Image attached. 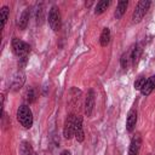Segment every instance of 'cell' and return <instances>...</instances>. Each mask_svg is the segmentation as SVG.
Segmentation results:
<instances>
[{"instance_id": "4", "label": "cell", "mask_w": 155, "mask_h": 155, "mask_svg": "<svg viewBox=\"0 0 155 155\" xmlns=\"http://www.w3.org/2000/svg\"><path fill=\"white\" fill-rule=\"evenodd\" d=\"M48 24L53 31H58L61 29V25H62L59 8L54 5L50 8V12H48Z\"/></svg>"}, {"instance_id": "5", "label": "cell", "mask_w": 155, "mask_h": 155, "mask_svg": "<svg viewBox=\"0 0 155 155\" xmlns=\"http://www.w3.org/2000/svg\"><path fill=\"white\" fill-rule=\"evenodd\" d=\"M75 115L70 114L64 122V127H63V136L65 139H70L74 134H75Z\"/></svg>"}, {"instance_id": "7", "label": "cell", "mask_w": 155, "mask_h": 155, "mask_svg": "<svg viewBox=\"0 0 155 155\" xmlns=\"http://www.w3.org/2000/svg\"><path fill=\"white\" fill-rule=\"evenodd\" d=\"M93 109H94V91L90 90L85 99V114L87 116H91L93 113Z\"/></svg>"}, {"instance_id": "23", "label": "cell", "mask_w": 155, "mask_h": 155, "mask_svg": "<svg viewBox=\"0 0 155 155\" xmlns=\"http://www.w3.org/2000/svg\"><path fill=\"white\" fill-rule=\"evenodd\" d=\"M61 155H71V153H70L69 150H63V151L61 153Z\"/></svg>"}, {"instance_id": "6", "label": "cell", "mask_w": 155, "mask_h": 155, "mask_svg": "<svg viewBox=\"0 0 155 155\" xmlns=\"http://www.w3.org/2000/svg\"><path fill=\"white\" fill-rule=\"evenodd\" d=\"M140 148H142V138L139 134H136L131 139L130 148H128V155H139Z\"/></svg>"}, {"instance_id": "8", "label": "cell", "mask_w": 155, "mask_h": 155, "mask_svg": "<svg viewBox=\"0 0 155 155\" xmlns=\"http://www.w3.org/2000/svg\"><path fill=\"white\" fill-rule=\"evenodd\" d=\"M75 138L79 143L84 142L85 139V133H84V127H82V117L78 116L75 120Z\"/></svg>"}, {"instance_id": "15", "label": "cell", "mask_w": 155, "mask_h": 155, "mask_svg": "<svg viewBox=\"0 0 155 155\" xmlns=\"http://www.w3.org/2000/svg\"><path fill=\"white\" fill-rule=\"evenodd\" d=\"M127 6H128V1H119V2H117V7H116V11H115V17H116V19H120V18L124 16V13H125Z\"/></svg>"}, {"instance_id": "14", "label": "cell", "mask_w": 155, "mask_h": 155, "mask_svg": "<svg viewBox=\"0 0 155 155\" xmlns=\"http://www.w3.org/2000/svg\"><path fill=\"white\" fill-rule=\"evenodd\" d=\"M110 41V29L109 28H103L102 30V34H101V38H99V42H101V46L105 47Z\"/></svg>"}, {"instance_id": "2", "label": "cell", "mask_w": 155, "mask_h": 155, "mask_svg": "<svg viewBox=\"0 0 155 155\" xmlns=\"http://www.w3.org/2000/svg\"><path fill=\"white\" fill-rule=\"evenodd\" d=\"M11 46H12L13 53H15L17 57H19V59H21V58H27V56H28V53H29V51H30L29 45H28L27 42H24L23 40H19V39H17V38H13V39H12Z\"/></svg>"}, {"instance_id": "3", "label": "cell", "mask_w": 155, "mask_h": 155, "mask_svg": "<svg viewBox=\"0 0 155 155\" xmlns=\"http://www.w3.org/2000/svg\"><path fill=\"white\" fill-rule=\"evenodd\" d=\"M151 2L148 1V0H143V1H139L136 6V10L133 11V15H132V23H139L143 17L145 16V13L148 12L149 7H150Z\"/></svg>"}, {"instance_id": "16", "label": "cell", "mask_w": 155, "mask_h": 155, "mask_svg": "<svg viewBox=\"0 0 155 155\" xmlns=\"http://www.w3.org/2000/svg\"><path fill=\"white\" fill-rule=\"evenodd\" d=\"M109 5H110V1H108V0L98 1L97 5H96V7H94V15H101V13H103V12L108 8Z\"/></svg>"}, {"instance_id": "11", "label": "cell", "mask_w": 155, "mask_h": 155, "mask_svg": "<svg viewBox=\"0 0 155 155\" xmlns=\"http://www.w3.org/2000/svg\"><path fill=\"white\" fill-rule=\"evenodd\" d=\"M29 16H30V11H29V8H25V10L21 13L19 19H18V27H19V29L23 30V29L27 28L28 22H29Z\"/></svg>"}, {"instance_id": "21", "label": "cell", "mask_w": 155, "mask_h": 155, "mask_svg": "<svg viewBox=\"0 0 155 155\" xmlns=\"http://www.w3.org/2000/svg\"><path fill=\"white\" fill-rule=\"evenodd\" d=\"M145 78L144 76H140V78H138V80L134 82V88L136 90H138V91H140L142 88H143V86L145 85Z\"/></svg>"}, {"instance_id": "20", "label": "cell", "mask_w": 155, "mask_h": 155, "mask_svg": "<svg viewBox=\"0 0 155 155\" xmlns=\"http://www.w3.org/2000/svg\"><path fill=\"white\" fill-rule=\"evenodd\" d=\"M25 97H27V101H28L29 103H33V102L35 101V91H34V88L29 87V88L27 90V94H25Z\"/></svg>"}, {"instance_id": "17", "label": "cell", "mask_w": 155, "mask_h": 155, "mask_svg": "<svg viewBox=\"0 0 155 155\" xmlns=\"http://www.w3.org/2000/svg\"><path fill=\"white\" fill-rule=\"evenodd\" d=\"M23 82H24V74H17L15 78H13V81H12V90H18V88H21L22 87V85H23Z\"/></svg>"}, {"instance_id": "10", "label": "cell", "mask_w": 155, "mask_h": 155, "mask_svg": "<svg viewBox=\"0 0 155 155\" xmlns=\"http://www.w3.org/2000/svg\"><path fill=\"white\" fill-rule=\"evenodd\" d=\"M155 88V75H151L150 78H148V80L145 81V85L143 86V88L140 90V93L143 96H149L153 90Z\"/></svg>"}, {"instance_id": "22", "label": "cell", "mask_w": 155, "mask_h": 155, "mask_svg": "<svg viewBox=\"0 0 155 155\" xmlns=\"http://www.w3.org/2000/svg\"><path fill=\"white\" fill-rule=\"evenodd\" d=\"M127 53H124L122 56H121V67H122V69H127Z\"/></svg>"}, {"instance_id": "12", "label": "cell", "mask_w": 155, "mask_h": 155, "mask_svg": "<svg viewBox=\"0 0 155 155\" xmlns=\"http://www.w3.org/2000/svg\"><path fill=\"white\" fill-rule=\"evenodd\" d=\"M35 18H36V23L39 25H41L45 21V7L42 4H39L36 6V10H35Z\"/></svg>"}, {"instance_id": "1", "label": "cell", "mask_w": 155, "mask_h": 155, "mask_svg": "<svg viewBox=\"0 0 155 155\" xmlns=\"http://www.w3.org/2000/svg\"><path fill=\"white\" fill-rule=\"evenodd\" d=\"M17 120L24 128H30L33 126V113L28 105L23 104L17 109Z\"/></svg>"}, {"instance_id": "19", "label": "cell", "mask_w": 155, "mask_h": 155, "mask_svg": "<svg viewBox=\"0 0 155 155\" xmlns=\"http://www.w3.org/2000/svg\"><path fill=\"white\" fill-rule=\"evenodd\" d=\"M7 17H8V7H7V6H2L1 10H0L1 29H4V27H5V24H6V21H7Z\"/></svg>"}, {"instance_id": "9", "label": "cell", "mask_w": 155, "mask_h": 155, "mask_svg": "<svg viewBox=\"0 0 155 155\" xmlns=\"http://www.w3.org/2000/svg\"><path fill=\"white\" fill-rule=\"evenodd\" d=\"M137 124V111L136 109H131L127 114V120H126V130L128 132H132L136 127Z\"/></svg>"}, {"instance_id": "13", "label": "cell", "mask_w": 155, "mask_h": 155, "mask_svg": "<svg viewBox=\"0 0 155 155\" xmlns=\"http://www.w3.org/2000/svg\"><path fill=\"white\" fill-rule=\"evenodd\" d=\"M19 150H21V155H36L35 150L33 149V147L28 142H22Z\"/></svg>"}, {"instance_id": "18", "label": "cell", "mask_w": 155, "mask_h": 155, "mask_svg": "<svg viewBox=\"0 0 155 155\" xmlns=\"http://www.w3.org/2000/svg\"><path fill=\"white\" fill-rule=\"evenodd\" d=\"M140 53H142V48L139 45H136L132 50V53H131V59H132V64H137L139 57H140Z\"/></svg>"}]
</instances>
